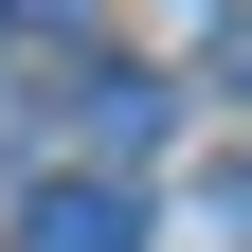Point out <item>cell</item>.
<instances>
[{"label":"cell","instance_id":"obj_1","mask_svg":"<svg viewBox=\"0 0 252 252\" xmlns=\"http://www.w3.org/2000/svg\"><path fill=\"white\" fill-rule=\"evenodd\" d=\"M18 252H144V198L126 180H36L18 198Z\"/></svg>","mask_w":252,"mask_h":252},{"label":"cell","instance_id":"obj_2","mask_svg":"<svg viewBox=\"0 0 252 252\" xmlns=\"http://www.w3.org/2000/svg\"><path fill=\"white\" fill-rule=\"evenodd\" d=\"M72 126L108 144V162H144V144L180 126V90H162V72H90V90H72Z\"/></svg>","mask_w":252,"mask_h":252},{"label":"cell","instance_id":"obj_3","mask_svg":"<svg viewBox=\"0 0 252 252\" xmlns=\"http://www.w3.org/2000/svg\"><path fill=\"white\" fill-rule=\"evenodd\" d=\"M0 18H72V0H0Z\"/></svg>","mask_w":252,"mask_h":252}]
</instances>
